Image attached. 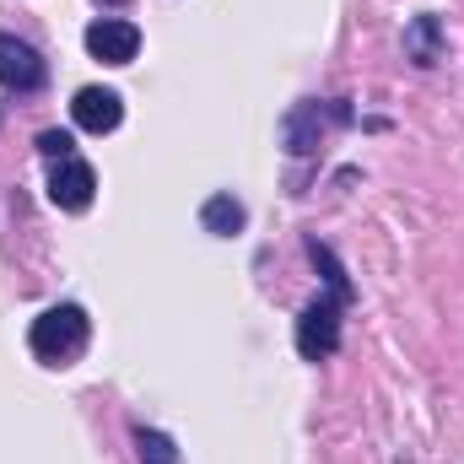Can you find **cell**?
<instances>
[{
	"mask_svg": "<svg viewBox=\"0 0 464 464\" xmlns=\"http://www.w3.org/2000/svg\"><path fill=\"white\" fill-rule=\"evenodd\" d=\"M27 346H33V356H44V362H71V356H82V346H87V314H82L76 303L49 308L44 319H33Z\"/></svg>",
	"mask_w": 464,
	"mask_h": 464,
	"instance_id": "cell-1",
	"label": "cell"
},
{
	"mask_svg": "<svg viewBox=\"0 0 464 464\" xmlns=\"http://www.w3.org/2000/svg\"><path fill=\"white\" fill-rule=\"evenodd\" d=\"M341 346V303H308L297 319V351L308 362H324Z\"/></svg>",
	"mask_w": 464,
	"mask_h": 464,
	"instance_id": "cell-2",
	"label": "cell"
},
{
	"mask_svg": "<svg viewBox=\"0 0 464 464\" xmlns=\"http://www.w3.org/2000/svg\"><path fill=\"white\" fill-rule=\"evenodd\" d=\"M87 49L103 65H130L140 54V27L135 22H119V16H103V22L87 27Z\"/></svg>",
	"mask_w": 464,
	"mask_h": 464,
	"instance_id": "cell-3",
	"label": "cell"
},
{
	"mask_svg": "<svg viewBox=\"0 0 464 464\" xmlns=\"http://www.w3.org/2000/svg\"><path fill=\"white\" fill-rule=\"evenodd\" d=\"M0 87H11V92H38L44 87L38 49L22 44V38H11V33H0Z\"/></svg>",
	"mask_w": 464,
	"mask_h": 464,
	"instance_id": "cell-4",
	"label": "cell"
},
{
	"mask_svg": "<svg viewBox=\"0 0 464 464\" xmlns=\"http://www.w3.org/2000/svg\"><path fill=\"white\" fill-rule=\"evenodd\" d=\"M92 189H98V173L82 162V157H65L54 173H49V200L60 211H87L92 206Z\"/></svg>",
	"mask_w": 464,
	"mask_h": 464,
	"instance_id": "cell-5",
	"label": "cell"
},
{
	"mask_svg": "<svg viewBox=\"0 0 464 464\" xmlns=\"http://www.w3.org/2000/svg\"><path fill=\"white\" fill-rule=\"evenodd\" d=\"M71 114H76L82 130L109 135V130H119V119H124V103H119V92H109V87H82L76 103H71Z\"/></svg>",
	"mask_w": 464,
	"mask_h": 464,
	"instance_id": "cell-6",
	"label": "cell"
},
{
	"mask_svg": "<svg viewBox=\"0 0 464 464\" xmlns=\"http://www.w3.org/2000/svg\"><path fill=\"white\" fill-rule=\"evenodd\" d=\"M405 54H411L421 71H432V65L443 60V22H438V16H416V22L405 27Z\"/></svg>",
	"mask_w": 464,
	"mask_h": 464,
	"instance_id": "cell-7",
	"label": "cell"
},
{
	"mask_svg": "<svg viewBox=\"0 0 464 464\" xmlns=\"http://www.w3.org/2000/svg\"><path fill=\"white\" fill-rule=\"evenodd\" d=\"M319 130H324L319 103H297L292 114L281 119V140H286V151H297V157H308V151L319 146Z\"/></svg>",
	"mask_w": 464,
	"mask_h": 464,
	"instance_id": "cell-8",
	"label": "cell"
},
{
	"mask_svg": "<svg viewBox=\"0 0 464 464\" xmlns=\"http://www.w3.org/2000/svg\"><path fill=\"white\" fill-rule=\"evenodd\" d=\"M243 222H248V211H243V200H232V195H211V200L200 206V227L217 232V237L243 232Z\"/></svg>",
	"mask_w": 464,
	"mask_h": 464,
	"instance_id": "cell-9",
	"label": "cell"
},
{
	"mask_svg": "<svg viewBox=\"0 0 464 464\" xmlns=\"http://www.w3.org/2000/svg\"><path fill=\"white\" fill-rule=\"evenodd\" d=\"M308 254H314V265L324 270V281H330V292H335V303H346V297H351V281H346V270L335 265V254H330L324 243H308Z\"/></svg>",
	"mask_w": 464,
	"mask_h": 464,
	"instance_id": "cell-10",
	"label": "cell"
},
{
	"mask_svg": "<svg viewBox=\"0 0 464 464\" xmlns=\"http://www.w3.org/2000/svg\"><path fill=\"white\" fill-rule=\"evenodd\" d=\"M135 449H140V464H179L173 438H162V432H135Z\"/></svg>",
	"mask_w": 464,
	"mask_h": 464,
	"instance_id": "cell-11",
	"label": "cell"
},
{
	"mask_svg": "<svg viewBox=\"0 0 464 464\" xmlns=\"http://www.w3.org/2000/svg\"><path fill=\"white\" fill-rule=\"evenodd\" d=\"M38 146H44V157H60V162L71 157V135H65V130H44Z\"/></svg>",
	"mask_w": 464,
	"mask_h": 464,
	"instance_id": "cell-12",
	"label": "cell"
},
{
	"mask_svg": "<svg viewBox=\"0 0 464 464\" xmlns=\"http://www.w3.org/2000/svg\"><path fill=\"white\" fill-rule=\"evenodd\" d=\"M103 5H124V0H103Z\"/></svg>",
	"mask_w": 464,
	"mask_h": 464,
	"instance_id": "cell-13",
	"label": "cell"
}]
</instances>
